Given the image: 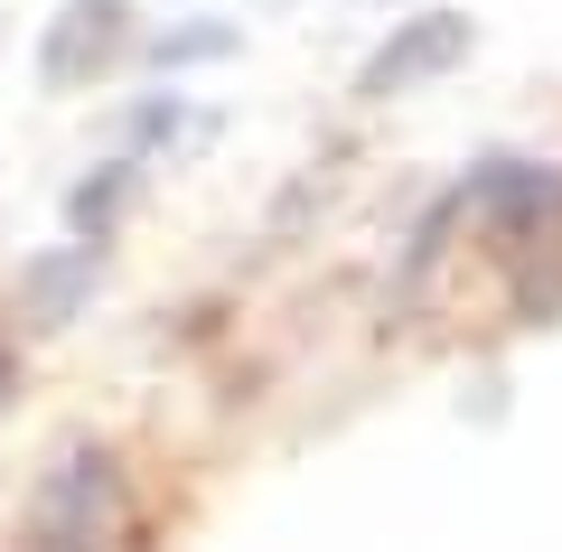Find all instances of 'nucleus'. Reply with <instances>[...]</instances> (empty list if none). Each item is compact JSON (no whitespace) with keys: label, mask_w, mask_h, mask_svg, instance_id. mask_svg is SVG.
Instances as JSON below:
<instances>
[{"label":"nucleus","mask_w":562,"mask_h":552,"mask_svg":"<svg viewBox=\"0 0 562 552\" xmlns=\"http://www.w3.org/2000/svg\"><path fill=\"white\" fill-rule=\"evenodd\" d=\"M20 533H29L38 552H94V543L140 533V506H132L122 459L103 450V440H66V450L38 469V487H29Z\"/></svg>","instance_id":"nucleus-1"},{"label":"nucleus","mask_w":562,"mask_h":552,"mask_svg":"<svg viewBox=\"0 0 562 552\" xmlns=\"http://www.w3.org/2000/svg\"><path fill=\"white\" fill-rule=\"evenodd\" d=\"M469 57H479V20H469V10H413V20H394L375 38V57L357 66V103H403V94H422V85L460 76Z\"/></svg>","instance_id":"nucleus-2"},{"label":"nucleus","mask_w":562,"mask_h":552,"mask_svg":"<svg viewBox=\"0 0 562 552\" xmlns=\"http://www.w3.org/2000/svg\"><path fill=\"white\" fill-rule=\"evenodd\" d=\"M460 216H479L497 244H553L562 235V159H516V150H487L479 169L460 178Z\"/></svg>","instance_id":"nucleus-3"},{"label":"nucleus","mask_w":562,"mask_h":552,"mask_svg":"<svg viewBox=\"0 0 562 552\" xmlns=\"http://www.w3.org/2000/svg\"><path fill=\"white\" fill-rule=\"evenodd\" d=\"M132 38H140L132 0H57L38 29V85L47 94H85V85H103L132 57Z\"/></svg>","instance_id":"nucleus-4"},{"label":"nucleus","mask_w":562,"mask_h":552,"mask_svg":"<svg viewBox=\"0 0 562 552\" xmlns=\"http://www.w3.org/2000/svg\"><path fill=\"white\" fill-rule=\"evenodd\" d=\"M103 262H113L103 235H66V244H47V254H29L20 262V291H10L20 328H38V337L76 328V318L94 309V291H103Z\"/></svg>","instance_id":"nucleus-5"},{"label":"nucleus","mask_w":562,"mask_h":552,"mask_svg":"<svg viewBox=\"0 0 562 552\" xmlns=\"http://www.w3.org/2000/svg\"><path fill=\"white\" fill-rule=\"evenodd\" d=\"M235 47H244V29H235V20H216V10H188V20L140 29L132 57H150L160 76H188V66H216V57H235Z\"/></svg>","instance_id":"nucleus-6"},{"label":"nucleus","mask_w":562,"mask_h":552,"mask_svg":"<svg viewBox=\"0 0 562 552\" xmlns=\"http://www.w3.org/2000/svg\"><path fill=\"white\" fill-rule=\"evenodd\" d=\"M132 198H140V150H113V159H94V169L66 188V225L113 244V225L132 216Z\"/></svg>","instance_id":"nucleus-7"},{"label":"nucleus","mask_w":562,"mask_h":552,"mask_svg":"<svg viewBox=\"0 0 562 552\" xmlns=\"http://www.w3.org/2000/svg\"><path fill=\"white\" fill-rule=\"evenodd\" d=\"M198 132V113H188V94H140L132 103V122H122V150H179V140Z\"/></svg>","instance_id":"nucleus-8"},{"label":"nucleus","mask_w":562,"mask_h":552,"mask_svg":"<svg viewBox=\"0 0 562 552\" xmlns=\"http://www.w3.org/2000/svg\"><path fill=\"white\" fill-rule=\"evenodd\" d=\"M450 225H460V188H450V198H431V206H422L413 244H403V291H422V281H431V262L450 254Z\"/></svg>","instance_id":"nucleus-9"},{"label":"nucleus","mask_w":562,"mask_h":552,"mask_svg":"<svg viewBox=\"0 0 562 552\" xmlns=\"http://www.w3.org/2000/svg\"><path fill=\"white\" fill-rule=\"evenodd\" d=\"M10 394H20V347L0 337V413H10Z\"/></svg>","instance_id":"nucleus-10"}]
</instances>
